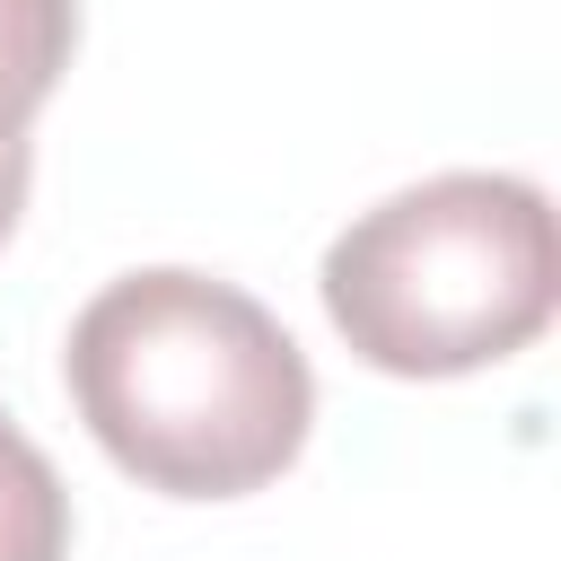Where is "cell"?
Returning a JSON list of instances; mask_svg holds the SVG:
<instances>
[{
	"mask_svg": "<svg viewBox=\"0 0 561 561\" xmlns=\"http://www.w3.org/2000/svg\"><path fill=\"white\" fill-rule=\"evenodd\" d=\"M61 386L114 473L158 500H254L316 430V368L289 324L193 263L105 280L70 316Z\"/></svg>",
	"mask_w": 561,
	"mask_h": 561,
	"instance_id": "cell-1",
	"label": "cell"
},
{
	"mask_svg": "<svg viewBox=\"0 0 561 561\" xmlns=\"http://www.w3.org/2000/svg\"><path fill=\"white\" fill-rule=\"evenodd\" d=\"M0 561H70V491L9 412H0Z\"/></svg>",
	"mask_w": 561,
	"mask_h": 561,
	"instance_id": "cell-3",
	"label": "cell"
},
{
	"mask_svg": "<svg viewBox=\"0 0 561 561\" xmlns=\"http://www.w3.org/2000/svg\"><path fill=\"white\" fill-rule=\"evenodd\" d=\"M324 324L377 377H473L517 359L561 298L552 202L500 167H447L368 202L316 263Z\"/></svg>",
	"mask_w": 561,
	"mask_h": 561,
	"instance_id": "cell-2",
	"label": "cell"
},
{
	"mask_svg": "<svg viewBox=\"0 0 561 561\" xmlns=\"http://www.w3.org/2000/svg\"><path fill=\"white\" fill-rule=\"evenodd\" d=\"M26 184H35V140H9L0 149V245H9L18 210H26Z\"/></svg>",
	"mask_w": 561,
	"mask_h": 561,
	"instance_id": "cell-4",
	"label": "cell"
}]
</instances>
